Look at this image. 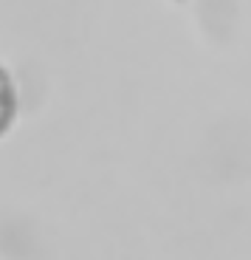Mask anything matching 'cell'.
Instances as JSON below:
<instances>
[{
    "label": "cell",
    "mask_w": 251,
    "mask_h": 260,
    "mask_svg": "<svg viewBox=\"0 0 251 260\" xmlns=\"http://www.w3.org/2000/svg\"><path fill=\"white\" fill-rule=\"evenodd\" d=\"M17 88H14V79L12 74L0 65V139L6 136L12 124L17 122Z\"/></svg>",
    "instance_id": "1"
}]
</instances>
